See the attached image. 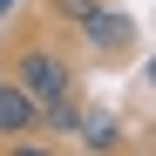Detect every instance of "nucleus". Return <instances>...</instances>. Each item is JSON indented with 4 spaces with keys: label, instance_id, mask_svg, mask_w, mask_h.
Wrapping results in <instances>:
<instances>
[{
    "label": "nucleus",
    "instance_id": "423d86ee",
    "mask_svg": "<svg viewBox=\"0 0 156 156\" xmlns=\"http://www.w3.org/2000/svg\"><path fill=\"white\" fill-rule=\"evenodd\" d=\"M82 143H88V149H109V143H115L109 115H82Z\"/></svg>",
    "mask_w": 156,
    "mask_h": 156
},
{
    "label": "nucleus",
    "instance_id": "20e7f679",
    "mask_svg": "<svg viewBox=\"0 0 156 156\" xmlns=\"http://www.w3.org/2000/svg\"><path fill=\"white\" fill-rule=\"evenodd\" d=\"M82 115H88V102H75V88L55 95V102H41V129L48 136H82Z\"/></svg>",
    "mask_w": 156,
    "mask_h": 156
},
{
    "label": "nucleus",
    "instance_id": "f257e3e1",
    "mask_svg": "<svg viewBox=\"0 0 156 156\" xmlns=\"http://www.w3.org/2000/svg\"><path fill=\"white\" fill-rule=\"evenodd\" d=\"M14 82L27 88L34 102H55L75 88V68L61 61V48H48V41H20L14 48Z\"/></svg>",
    "mask_w": 156,
    "mask_h": 156
},
{
    "label": "nucleus",
    "instance_id": "6e6552de",
    "mask_svg": "<svg viewBox=\"0 0 156 156\" xmlns=\"http://www.w3.org/2000/svg\"><path fill=\"white\" fill-rule=\"evenodd\" d=\"M143 75H149V88H156V55H149V68H143Z\"/></svg>",
    "mask_w": 156,
    "mask_h": 156
},
{
    "label": "nucleus",
    "instance_id": "f03ea898",
    "mask_svg": "<svg viewBox=\"0 0 156 156\" xmlns=\"http://www.w3.org/2000/svg\"><path fill=\"white\" fill-rule=\"evenodd\" d=\"M82 48H95V55H122V48H136V20L115 14V7H95L82 20Z\"/></svg>",
    "mask_w": 156,
    "mask_h": 156
},
{
    "label": "nucleus",
    "instance_id": "0eeeda50",
    "mask_svg": "<svg viewBox=\"0 0 156 156\" xmlns=\"http://www.w3.org/2000/svg\"><path fill=\"white\" fill-rule=\"evenodd\" d=\"M7 156H61V149L48 143V136H34V129H27V136H14V143H7Z\"/></svg>",
    "mask_w": 156,
    "mask_h": 156
},
{
    "label": "nucleus",
    "instance_id": "7ed1b4c3",
    "mask_svg": "<svg viewBox=\"0 0 156 156\" xmlns=\"http://www.w3.org/2000/svg\"><path fill=\"white\" fill-rule=\"evenodd\" d=\"M27 129H41V102L14 82V75H0V143L27 136Z\"/></svg>",
    "mask_w": 156,
    "mask_h": 156
},
{
    "label": "nucleus",
    "instance_id": "39448f33",
    "mask_svg": "<svg viewBox=\"0 0 156 156\" xmlns=\"http://www.w3.org/2000/svg\"><path fill=\"white\" fill-rule=\"evenodd\" d=\"M48 7H55V20H68V27H82V20L102 7V0H48Z\"/></svg>",
    "mask_w": 156,
    "mask_h": 156
}]
</instances>
